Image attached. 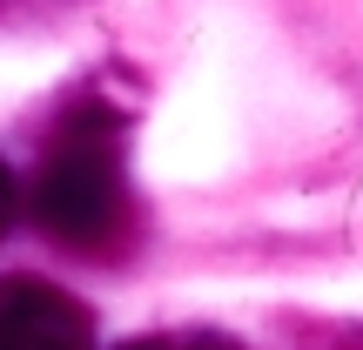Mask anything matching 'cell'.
<instances>
[{
  "mask_svg": "<svg viewBox=\"0 0 363 350\" xmlns=\"http://www.w3.org/2000/svg\"><path fill=\"white\" fill-rule=\"evenodd\" d=\"M0 350H94V317L67 290L13 276L0 283Z\"/></svg>",
  "mask_w": 363,
  "mask_h": 350,
  "instance_id": "cell-2",
  "label": "cell"
},
{
  "mask_svg": "<svg viewBox=\"0 0 363 350\" xmlns=\"http://www.w3.org/2000/svg\"><path fill=\"white\" fill-rule=\"evenodd\" d=\"M34 229L67 256H121L135 243V189L121 162V115L101 102H74L54 121L34 169Z\"/></svg>",
  "mask_w": 363,
  "mask_h": 350,
  "instance_id": "cell-1",
  "label": "cell"
},
{
  "mask_svg": "<svg viewBox=\"0 0 363 350\" xmlns=\"http://www.w3.org/2000/svg\"><path fill=\"white\" fill-rule=\"evenodd\" d=\"M115 350H242V344L222 330H148V337H128Z\"/></svg>",
  "mask_w": 363,
  "mask_h": 350,
  "instance_id": "cell-3",
  "label": "cell"
},
{
  "mask_svg": "<svg viewBox=\"0 0 363 350\" xmlns=\"http://www.w3.org/2000/svg\"><path fill=\"white\" fill-rule=\"evenodd\" d=\"M13 209H21V189H13V169L0 162V236L13 229Z\"/></svg>",
  "mask_w": 363,
  "mask_h": 350,
  "instance_id": "cell-4",
  "label": "cell"
}]
</instances>
